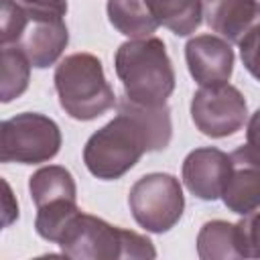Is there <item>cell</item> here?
I'll list each match as a JSON object with an SVG mask.
<instances>
[{"instance_id": "13", "label": "cell", "mask_w": 260, "mask_h": 260, "mask_svg": "<svg viewBox=\"0 0 260 260\" xmlns=\"http://www.w3.org/2000/svg\"><path fill=\"white\" fill-rule=\"evenodd\" d=\"M28 191L35 207H43L55 201H77L75 179L61 165H49L35 171L28 179Z\"/></svg>"}, {"instance_id": "23", "label": "cell", "mask_w": 260, "mask_h": 260, "mask_svg": "<svg viewBox=\"0 0 260 260\" xmlns=\"http://www.w3.org/2000/svg\"><path fill=\"white\" fill-rule=\"evenodd\" d=\"M4 187H6V207H4V225H10L14 219H18V205H14V207H8V201H12V193H10V187H8V183H4Z\"/></svg>"}, {"instance_id": "10", "label": "cell", "mask_w": 260, "mask_h": 260, "mask_svg": "<svg viewBox=\"0 0 260 260\" xmlns=\"http://www.w3.org/2000/svg\"><path fill=\"white\" fill-rule=\"evenodd\" d=\"M185 61L199 85L225 83L234 71V49L215 35H197L185 45Z\"/></svg>"}, {"instance_id": "8", "label": "cell", "mask_w": 260, "mask_h": 260, "mask_svg": "<svg viewBox=\"0 0 260 260\" xmlns=\"http://www.w3.org/2000/svg\"><path fill=\"white\" fill-rule=\"evenodd\" d=\"M221 201L238 215L260 209V150L252 144L238 146L230 154V175Z\"/></svg>"}, {"instance_id": "19", "label": "cell", "mask_w": 260, "mask_h": 260, "mask_svg": "<svg viewBox=\"0 0 260 260\" xmlns=\"http://www.w3.org/2000/svg\"><path fill=\"white\" fill-rule=\"evenodd\" d=\"M236 246L240 258H260V211L246 213L236 223Z\"/></svg>"}, {"instance_id": "18", "label": "cell", "mask_w": 260, "mask_h": 260, "mask_svg": "<svg viewBox=\"0 0 260 260\" xmlns=\"http://www.w3.org/2000/svg\"><path fill=\"white\" fill-rule=\"evenodd\" d=\"M28 24L26 12L16 0H2L0 6V43L16 45Z\"/></svg>"}, {"instance_id": "11", "label": "cell", "mask_w": 260, "mask_h": 260, "mask_svg": "<svg viewBox=\"0 0 260 260\" xmlns=\"http://www.w3.org/2000/svg\"><path fill=\"white\" fill-rule=\"evenodd\" d=\"M28 24L16 43L28 57L30 65L45 69L53 65L65 51L69 43V30L63 16H45V14H26Z\"/></svg>"}, {"instance_id": "5", "label": "cell", "mask_w": 260, "mask_h": 260, "mask_svg": "<svg viewBox=\"0 0 260 260\" xmlns=\"http://www.w3.org/2000/svg\"><path fill=\"white\" fill-rule=\"evenodd\" d=\"M61 130L55 120L39 112H22L0 124V160L39 165L57 156Z\"/></svg>"}, {"instance_id": "22", "label": "cell", "mask_w": 260, "mask_h": 260, "mask_svg": "<svg viewBox=\"0 0 260 260\" xmlns=\"http://www.w3.org/2000/svg\"><path fill=\"white\" fill-rule=\"evenodd\" d=\"M246 140H248V144H252L254 148L260 150V108H258V110L250 116V120H248Z\"/></svg>"}, {"instance_id": "3", "label": "cell", "mask_w": 260, "mask_h": 260, "mask_svg": "<svg viewBox=\"0 0 260 260\" xmlns=\"http://www.w3.org/2000/svg\"><path fill=\"white\" fill-rule=\"evenodd\" d=\"M57 244L65 256L75 260H138L156 256L146 236L112 225L83 211L69 221Z\"/></svg>"}, {"instance_id": "16", "label": "cell", "mask_w": 260, "mask_h": 260, "mask_svg": "<svg viewBox=\"0 0 260 260\" xmlns=\"http://www.w3.org/2000/svg\"><path fill=\"white\" fill-rule=\"evenodd\" d=\"M197 254L201 260H238L236 223L223 219L205 221L197 234Z\"/></svg>"}, {"instance_id": "20", "label": "cell", "mask_w": 260, "mask_h": 260, "mask_svg": "<svg viewBox=\"0 0 260 260\" xmlns=\"http://www.w3.org/2000/svg\"><path fill=\"white\" fill-rule=\"evenodd\" d=\"M238 45H240V57L246 71L260 81V24L248 30Z\"/></svg>"}, {"instance_id": "7", "label": "cell", "mask_w": 260, "mask_h": 260, "mask_svg": "<svg viewBox=\"0 0 260 260\" xmlns=\"http://www.w3.org/2000/svg\"><path fill=\"white\" fill-rule=\"evenodd\" d=\"M191 120L209 138L232 136L248 120L246 98L228 81L201 85L191 98Z\"/></svg>"}, {"instance_id": "12", "label": "cell", "mask_w": 260, "mask_h": 260, "mask_svg": "<svg viewBox=\"0 0 260 260\" xmlns=\"http://www.w3.org/2000/svg\"><path fill=\"white\" fill-rule=\"evenodd\" d=\"M207 26L228 43H240L260 24V0H203Z\"/></svg>"}, {"instance_id": "2", "label": "cell", "mask_w": 260, "mask_h": 260, "mask_svg": "<svg viewBox=\"0 0 260 260\" xmlns=\"http://www.w3.org/2000/svg\"><path fill=\"white\" fill-rule=\"evenodd\" d=\"M114 69L124 95L142 106H162L175 91V67L162 39H130L116 49Z\"/></svg>"}, {"instance_id": "6", "label": "cell", "mask_w": 260, "mask_h": 260, "mask_svg": "<svg viewBox=\"0 0 260 260\" xmlns=\"http://www.w3.org/2000/svg\"><path fill=\"white\" fill-rule=\"evenodd\" d=\"M134 221L150 234H165L175 228L185 209L183 187L169 173H148L140 177L128 193Z\"/></svg>"}, {"instance_id": "17", "label": "cell", "mask_w": 260, "mask_h": 260, "mask_svg": "<svg viewBox=\"0 0 260 260\" xmlns=\"http://www.w3.org/2000/svg\"><path fill=\"white\" fill-rule=\"evenodd\" d=\"M30 61L24 55V51L16 45H4L2 47V83H0V102L8 104L16 98H20L30 79Z\"/></svg>"}, {"instance_id": "4", "label": "cell", "mask_w": 260, "mask_h": 260, "mask_svg": "<svg viewBox=\"0 0 260 260\" xmlns=\"http://www.w3.org/2000/svg\"><path fill=\"white\" fill-rule=\"evenodd\" d=\"M53 81L61 108L73 120H95L118 102L102 61L91 53H73L61 59Z\"/></svg>"}, {"instance_id": "15", "label": "cell", "mask_w": 260, "mask_h": 260, "mask_svg": "<svg viewBox=\"0 0 260 260\" xmlns=\"http://www.w3.org/2000/svg\"><path fill=\"white\" fill-rule=\"evenodd\" d=\"M158 24L177 37H189L203 22L201 0H146Z\"/></svg>"}, {"instance_id": "9", "label": "cell", "mask_w": 260, "mask_h": 260, "mask_svg": "<svg viewBox=\"0 0 260 260\" xmlns=\"http://www.w3.org/2000/svg\"><path fill=\"white\" fill-rule=\"evenodd\" d=\"M230 175V154L215 146H201L191 150L181 169L185 187L203 201H215L221 197Z\"/></svg>"}, {"instance_id": "14", "label": "cell", "mask_w": 260, "mask_h": 260, "mask_svg": "<svg viewBox=\"0 0 260 260\" xmlns=\"http://www.w3.org/2000/svg\"><path fill=\"white\" fill-rule=\"evenodd\" d=\"M106 12L110 24L130 39L152 37V32L160 26L146 0H108Z\"/></svg>"}, {"instance_id": "21", "label": "cell", "mask_w": 260, "mask_h": 260, "mask_svg": "<svg viewBox=\"0 0 260 260\" xmlns=\"http://www.w3.org/2000/svg\"><path fill=\"white\" fill-rule=\"evenodd\" d=\"M24 12L28 14H47V16H63L67 14V0H18Z\"/></svg>"}, {"instance_id": "1", "label": "cell", "mask_w": 260, "mask_h": 260, "mask_svg": "<svg viewBox=\"0 0 260 260\" xmlns=\"http://www.w3.org/2000/svg\"><path fill=\"white\" fill-rule=\"evenodd\" d=\"M118 114L95 130L83 146L87 171L102 181H116L126 175L144 152L165 150L173 136L171 110L162 106H142L126 95L116 102Z\"/></svg>"}]
</instances>
